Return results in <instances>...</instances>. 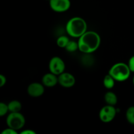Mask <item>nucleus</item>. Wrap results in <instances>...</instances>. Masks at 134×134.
<instances>
[{
    "mask_svg": "<svg viewBox=\"0 0 134 134\" xmlns=\"http://www.w3.org/2000/svg\"><path fill=\"white\" fill-rule=\"evenodd\" d=\"M79 51L84 54H92L98 49L101 44V37L94 31H86L79 38Z\"/></svg>",
    "mask_w": 134,
    "mask_h": 134,
    "instance_id": "nucleus-1",
    "label": "nucleus"
},
{
    "mask_svg": "<svg viewBox=\"0 0 134 134\" xmlns=\"http://www.w3.org/2000/svg\"><path fill=\"white\" fill-rule=\"evenodd\" d=\"M65 30L69 36L74 38H79L87 31V23L85 20L81 17H73L67 22Z\"/></svg>",
    "mask_w": 134,
    "mask_h": 134,
    "instance_id": "nucleus-2",
    "label": "nucleus"
},
{
    "mask_svg": "<svg viewBox=\"0 0 134 134\" xmlns=\"http://www.w3.org/2000/svg\"><path fill=\"white\" fill-rule=\"evenodd\" d=\"M131 70L127 64L119 62L111 66L109 71V74L111 75L116 81L123 82L127 81L130 77Z\"/></svg>",
    "mask_w": 134,
    "mask_h": 134,
    "instance_id": "nucleus-3",
    "label": "nucleus"
},
{
    "mask_svg": "<svg viewBox=\"0 0 134 134\" xmlns=\"http://www.w3.org/2000/svg\"><path fill=\"white\" fill-rule=\"evenodd\" d=\"M7 125L18 131L22 129L26 124V119L20 112L10 113L6 119Z\"/></svg>",
    "mask_w": 134,
    "mask_h": 134,
    "instance_id": "nucleus-4",
    "label": "nucleus"
},
{
    "mask_svg": "<svg viewBox=\"0 0 134 134\" xmlns=\"http://www.w3.org/2000/svg\"><path fill=\"white\" fill-rule=\"evenodd\" d=\"M117 114V109L115 106L106 105L100 109L99 113V118L102 122L109 123L115 119Z\"/></svg>",
    "mask_w": 134,
    "mask_h": 134,
    "instance_id": "nucleus-5",
    "label": "nucleus"
},
{
    "mask_svg": "<svg viewBox=\"0 0 134 134\" xmlns=\"http://www.w3.org/2000/svg\"><path fill=\"white\" fill-rule=\"evenodd\" d=\"M48 69L50 72L58 76L65 71V62L59 56H54L50 60L48 64Z\"/></svg>",
    "mask_w": 134,
    "mask_h": 134,
    "instance_id": "nucleus-6",
    "label": "nucleus"
},
{
    "mask_svg": "<svg viewBox=\"0 0 134 134\" xmlns=\"http://www.w3.org/2000/svg\"><path fill=\"white\" fill-rule=\"evenodd\" d=\"M50 7L56 13H64L70 9V0H50Z\"/></svg>",
    "mask_w": 134,
    "mask_h": 134,
    "instance_id": "nucleus-7",
    "label": "nucleus"
},
{
    "mask_svg": "<svg viewBox=\"0 0 134 134\" xmlns=\"http://www.w3.org/2000/svg\"><path fill=\"white\" fill-rule=\"evenodd\" d=\"M75 82V77L71 73L64 71V73L58 75V84L65 88L73 87Z\"/></svg>",
    "mask_w": 134,
    "mask_h": 134,
    "instance_id": "nucleus-8",
    "label": "nucleus"
},
{
    "mask_svg": "<svg viewBox=\"0 0 134 134\" xmlns=\"http://www.w3.org/2000/svg\"><path fill=\"white\" fill-rule=\"evenodd\" d=\"M44 87L45 86L42 82H31L27 86V92L28 95L32 98H39L43 96L44 93Z\"/></svg>",
    "mask_w": 134,
    "mask_h": 134,
    "instance_id": "nucleus-9",
    "label": "nucleus"
},
{
    "mask_svg": "<svg viewBox=\"0 0 134 134\" xmlns=\"http://www.w3.org/2000/svg\"><path fill=\"white\" fill-rule=\"evenodd\" d=\"M41 82L45 87H54L58 83V76L51 72L47 73L42 77Z\"/></svg>",
    "mask_w": 134,
    "mask_h": 134,
    "instance_id": "nucleus-10",
    "label": "nucleus"
},
{
    "mask_svg": "<svg viewBox=\"0 0 134 134\" xmlns=\"http://www.w3.org/2000/svg\"><path fill=\"white\" fill-rule=\"evenodd\" d=\"M104 100L106 102V104L115 106L118 102L117 96L113 92L108 91L105 94Z\"/></svg>",
    "mask_w": 134,
    "mask_h": 134,
    "instance_id": "nucleus-11",
    "label": "nucleus"
},
{
    "mask_svg": "<svg viewBox=\"0 0 134 134\" xmlns=\"http://www.w3.org/2000/svg\"><path fill=\"white\" fill-rule=\"evenodd\" d=\"M8 107L10 113L20 112L22 110V105L18 100H12L8 103Z\"/></svg>",
    "mask_w": 134,
    "mask_h": 134,
    "instance_id": "nucleus-12",
    "label": "nucleus"
},
{
    "mask_svg": "<svg viewBox=\"0 0 134 134\" xmlns=\"http://www.w3.org/2000/svg\"><path fill=\"white\" fill-rule=\"evenodd\" d=\"M115 81H116V80L111 75L108 73L103 78V86H105V88L108 89V90H111V89L113 88V87L115 86Z\"/></svg>",
    "mask_w": 134,
    "mask_h": 134,
    "instance_id": "nucleus-13",
    "label": "nucleus"
},
{
    "mask_svg": "<svg viewBox=\"0 0 134 134\" xmlns=\"http://www.w3.org/2000/svg\"><path fill=\"white\" fill-rule=\"evenodd\" d=\"M65 49L68 52H75L79 50V43L78 41H75L73 40H69V43H68L65 47Z\"/></svg>",
    "mask_w": 134,
    "mask_h": 134,
    "instance_id": "nucleus-14",
    "label": "nucleus"
},
{
    "mask_svg": "<svg viewBox=\"0 0 134 134\" xmlns=\"http://www.w3.org/2000/svg\"><path fill=\"white\" fill-rule=\"evenodd\" d=\"M69 38L66 35H60L56 40V44L60 48H65L69 41Z\"/></svg>",
    "mask_w": 134,
    "mask_h": 134,
    "instance_id": "nucleus-15",
    "label": "nucleus"
},
{
    "mask_svg": "<svg viewBox=\"0 0 134 134\" xmlns=\"http://www.w3.org/2000/svg\"><path fill=\"white\" fill-rule=\"evenodd\" d=\"M126 118L129 124L134 126V106H130L127 109Z\"/></svg>",
    "mask_w": 134,
    "mask_h": 134,
    "instance_id": "nucleus-16",
    "label": "nucleus"
},
{
    "mask_svg": "<svg viewBox=\"0 0 134 134\" xmlns=\"http://www.w3.org/2000/svg\"><path fill=\"white\" fill-rule=\"evenodd\" d=\"M9 112V107L8 104H6L3 102L0 103V116H3L7 114V113Z\"/></svg>",
    "mask_w": 134,
    "mask_h": 134,
    "instance_id": "nucleus-17",
    "label": "nucleus"
},
{
    "mask_svg": "<svg viewBox=\"0 0 134 134\" xmlns=\"http://www.w3.org/2000/svg\"><path fill=\"white\" fill-rule=\"evenodd\" d=\"M18 132H17L16 130L13 129L11 128H9L8 127L7 128H5L2 132H1V134H17Z\"/></svg>",
    "mask_w": 134,
    "mask_h": 134,
    "instance_id": "nucleus-18",
    "label": "nucleus"
},
{
    "mask_svg": "<svg viewBox=\"0 0 134 134\" xmlns=\"http://www.w3.org/2000/svg\"><path fill=\"white\" fill-rule=\"evenodd\" d=\"M128 65V66H129L130 69L131 71H132V73H134V55L129 59Z\"/></svg>",
    "mask_w": 134,
    "mask_h": 134,
    "instance_id": "nucleus-19",
    "label": "nucleus"
},
{
    "mask_svg": "<svg viewBox=\"0 0 134 134\" xmlns=\"http://www.w3.org/2000/svg\"><path fill=\"white\" fill-rule=\"evenodd\" d=\"M7 82V78L5 75H0V87H3Z\"/></svg>",
    "mask_w": 134,
    "mask_h": 134,
    "instance_id": "nucleus-20",
    "label": "nucleus"
},
{
    "mask_svg": "<svg viewBox=\"0 0 134 134\" xmlns=\"http://www.w3.org/2000/svg\"><path fill=\"white\" fill-rule=\"evenodd\" d=\"M21 133L22 134H36V132L35 131L32 130L30 129H27L24 130L22 132H21Z\"/></svg>",
    "mask_w": 134,
    "mask_h": 134,
    "instance_id": "nucleus-21",
    "label": "nucleus"
},
{
    "mask_svg": "<svg viewBox=\"0 0 134 134\" xmlns=\"http://www.w3.org/2000/svg\"><path fill=\"white\" fill-rule=\"evenodd\" d=\"M132 81H133V86H134V76H133V80H132Z\"/></svg>",
    "mask_w": 134,
    "mask_h": 134,
    "instance_id": "nucleus-22",
    "label": "nucleus"
},
{
    "mask_svg": "<svg viewBox=\"0 0 134 134\" xmlns=\"http://www.w3.org/2000/svg\"><path fill=\"white\" fill-rule=\"evenodd\" d=\"M48 1H50V0H48Z\"/></svg>",
    "mask_w": 134,
    "mask_h": 134,
    "instance_id": "nucleus-23",
    "label": "nucleus"
}]
</instances>
